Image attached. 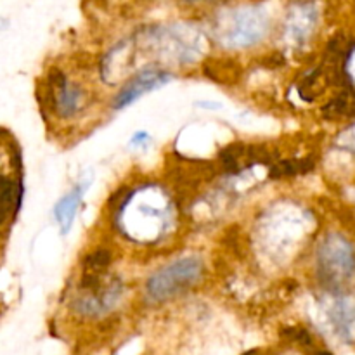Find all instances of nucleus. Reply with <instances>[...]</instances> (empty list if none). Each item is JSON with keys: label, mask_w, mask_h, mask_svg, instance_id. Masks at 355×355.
I'll return each mask as SVG.
<instances>
[{"label": "nucleus", "mask_w": 355, "mask_h": 355, "mask_svg": "<svg viewBox=\"0 0 355 355\" xmlns=\"http://www.w3.org/2000/svg\"><path fill=\"white\" fill-rule=\"evenodd\" d=\"M201 272H203V266L200 260H180L148 281V293L151 295L153 300H166L186 288L193 286L201 277Z\"/></svg>", "instance_id": "1"}, {"label": "nucleus", "mask_w": 355, "mask_h": 355, "mask_svg": "<svg viewBox=\"0 0 355 355\" xmlns=\"http://www.w3.org/2000/svg\"><path fill=\"white\" fill-rule=\"evenodd\" d=\"M168 80L170 76L163 71L141 73V75H137L134 80H130V82L120 90V94L116 96V101H114V107H116V110H121V107L128 106L132 101L139 99L144 92L159 89V87L165 85Z\"/></svg>", "instance_id": "2"}, {"label": "nucleus", "mask_w": 355, "mask_h": 355, "mask_svg": "<svg viewBox=\"0 0 355 355\" xmlns=\"http://www.w3.org/2000/svg\"><path fill=\"white\" fill-rule=\"evenodd\" d=\"M83 189H85V186L76 187L71 194L62 198V200L58 203V207H55L54 214H55V218H58L59 225H61L62 234H68L69 227H71L73 217H75L76 210H78L80 200H82L83 196Z\"/></svg>", "instance_id": "3"}, {"label": "nucleus", "mask_w": 355, "mask_h": 355, "mask_svg": "<svg viewBox=\"0 0 355 355\" xmlns=\"http://www.w3.org/2000/svg\"><path fill=\"white\" fill-rule=\"evenodd\" d=\"M21 203V186H16L9 179L0 175V224L7 220Z\"/></svg>", "instance_id": "4"}, {"label": "nucleus", "mask_w": 355, "mask_h": 355, "mask_svg": "<svg viewBox=\"0 0 355 355\" xmlns=\"http://www.w3.org/2000/svg\"><path fill=\"white\" fill-rule=\"evenodd\" d=\"M312 168H314V162L311 158L286 159V162H279L272 166L270 177L272 179H283V177H293L297 173H307Z\"/></svg>", "instance_id": "5"}, {"label": "nucleus", "mask_w": 355, "mask_h": 355, "mask_svg": "<svg viewBox=\"0 0 355 355\" xmlns=\"http://www.w3.org/2000/svg\"><path fill=\"white\" fill-rule=\"evenodd\" d=\"M76 99H78V92L71 87L64 85L61 87V92L58 96V110L61 111L62 116H69L73 114L76 107Z\"/></svg>", "instance_id": "6"}, {"label": "nucleus", "mask_w": 355, "mask_h": 355, "mask_svg": "<svg viewBox=\"0 0 355 355\" xmlns=\"http://www.w3.org/2000/svg\"><path fill=\"white\" fill-rule=\"evenodd\" d=\"M110 252H106V250H97V252L90 253V255L87 257L85 262H83V267H85L87 272L97 274L99 270L106 269V267L110 266Z\"/></svg>", "instance_id": "7"}, {"label": "nucleus", "mask_w": 355, "mask_h": 355, "mask_svg": "<svg viewBox=\"0 0 355 355\" xmlns=\"http://www.w3.org/2000/svg\"><path fill=\"white\" fill-rule=\"evenodd\" d=\"M347 110H349L347 101L343 99V97H338V99H333L331 103L326 104L324 110H322V114H324L326 118H329V120H336V118L343 116V114L347 113Z\"/></svg>", "instance_id": "8"}, {"label": "nucleus", "mask_w": 355, "mask_h": 355, "mask_svg": "<svg viewBox=\"0 0 355 355\" xmlns=\"http://www.w3.org/2000/svg\"><path fill=\"white\" fill-rule=\"evenodd\" d=\"M283 62H284L283 58H281L279 54H274V55H270L269 59H266V61H263V64H267L269 68H276V66H281Z\"/></svg>", "instance_id": "9"}, {"label": "nucleus", "mask_w": 355, "mask_h": 355, "mask_svg": "<svg viewBox=\"0 0 355 355\" xmlns=\"http://www.w3.org/2000/svg\"><path fill=\"white\" fill-rule=\"evenodd\" d=\"M144 139H148V135L146 134H137V135H134V139H132V144H135V142H141V141H144Z\"/></svg>", "instance_id": "10"}, {"label": "nucleus", "mask_w": 355, "mask_h": 355, "mask_svg": "<svg viewBox=\"0 0 355 355\" xmlns=\"http://www.w3.org/2000/svg\"><path fill=\"white\" fill-rule=\"evenodd\" d=\"M243 355H260V354L257 352V350H250V352H246V354H243Z\"/></svg>", "instance_id": "11"}, {"label": "nucleus", "mask_w": 355, "mask_h": 355, "mask_svg": "<svg viewBox=\"0 0 355 355\" xmlns=\"http://www.w3.org/2000/svg\"><path fill=\"white\" fill-rule=\"evenodd\" d=\"M318 355H333V354H329V352H319Z\"/></svg>", "instance_id": "12"}]
</instances>
